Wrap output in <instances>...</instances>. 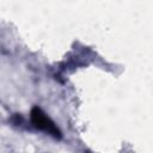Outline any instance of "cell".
Wrapping results in <instances>:
<instances>
[{
  "instance_id": "obj_1",
  "label": "cell",
  "mask_w": 153,
  "mask_h": 153,
  "mask_svg": "<svg viewBox=\"0 0 153 153\" xmlns=\"http://www.w3.org/2000/svg\"><path fill=\"white\" fill-rule=\"evenodd\" d=\"M30 120H31V123L35 128L51 135L55 139H61L62 137V133L61 130L57 128V126L55 124V122L38 106H33L31 109V112H30Z\"/></svg>"
}]
</instances>
